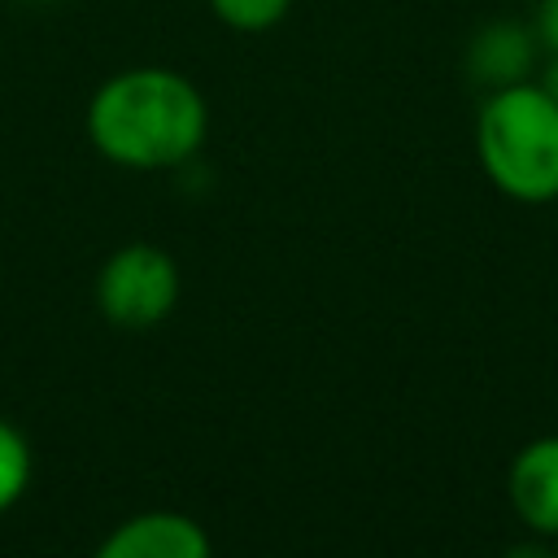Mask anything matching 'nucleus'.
Returning a JSON list of instances; mask_svg holds the SVG:
<instances>
[{"label":"nucleus","instance_id":"nucleus-9","mask_svg":"<svg viewBox=\"0 0 558 558\" xmlns=\"http://www.w3.org/2000/svg\"><path fill=\"white\" fill-rule=\"evenodd\" d=\"M536 26H541V39L549 44V52H558V0H541Z\"/></svg>","mask_w":558,"mask_h":558},{"label":"nucleus","instance_id":"nucleus-4","mask_svg":"<svg viewBox=\"0 0 558 558\" xmlns=\"http://www.w3.org/2000/svg\"><path fill=\"white\" fill-rule=\"evenodd\" d=\"M92 558H214V545L183 510H140L113 523Z\"/></svg>","mask_w":558,"mask_h":558},{"label":"nucleus","instance_id":"nucleus-12","mask_svg":"<svg viewBox=\"0 0 558 558\" xmlns=\"http://www.w3.org/2000/svg\"><path fill=\"white\" fill-rule=\"evenodd\" d=\"M554 558H558V545H554Z\"/></svg>","mask_w":558,"mask_h":558},{"label":"nucleus","instance_id":"nucleus-8","mask_svg":"<svg viewBox=\"0 0 558 558\" xmlns=\"http://www.w3.org/2000/svg\"><path fill=\"white\" fill-rule=\"evenodd\" d=\"M205 4H209V13L227 31H235V35H266V31H275L292 13L296 0H205Z\"/></svg>","mask_w":558,"mask_h":558},{"label":"nucleus","instance_id":"nucleus-2","mask_svg":"<svg viewBox=\"0 0 558 558\" xmlns=\"http://www.w3.org/2000/svg\"><path fill=\"white\" fill-rule=\"evenodd\" d=\"M475 157L501 196L558 201V100L527 78L493 87L475 113Z\"/></svg>","mask_w":558,"mask_h":558},{"label":"nucleus","instance_id":"nucleus-6","mask_svg":"<svg viewBox=\"0 0 558 558\" xmlns=\"http://www.w3.org/2000/svg\"><path fill=\"white\" fill-rule=\"evenodd\" d=\"M466 65L480 83H488V92L506 87V83H523L527 65H532V39L519 26H488L471 39Z\"/></svg>","mask_w":558,"mask_h":558},{"label":"nucleus","instance_id":"nucleus-5","mask_svg":"<svg viewBox=\"0 0 558 558\" xmlns=\"http://www.w3.org/2000/svg\"><path fill=\"white\" fill-rule=\"evenodd\" d=\"M506 497L532 536L558 541V436H536L510 458Z\"/></svg>","mask_w":558,"mask_h":558},{"label":"nucleus","instance_id":"nucleus-11","mask_svg":"<svg viewBox=\"0 0 558 558\" xmlns=\"http://www.w3.org/2000/svg\"><path fill=\"white\" fill-rule=\"evenodd\" d=\"M541 87H545V92L558 100V52L549 57V65H545V74H541Z\"/></svg>","mask_w":558,"mask_h":558},{"label":"nucleus","instance_id":"nucleus-1","mask_svg":"<svg viewBox=\"0 0 558 558\" xmlns=\"http://www.w3.org/2000/svg\"><path fill=\"white\" fill-rule=\"evenodd\" d=\"M83 131L118 170H179L209 140V100L174 65H126L92 87Z\"/></svg>","mask_w":558,"mask_h":558},{"label":"nucleus","instance_id":"nucleus-7","mask_svg":"<svg viewBox=\"0 0 558 558\" xmlns=\"http://www.w3.org/2000/svg\"><path fill=\"white\" fill-rule=\"evenodd\" d=\"M31 475H35V449H31L26 432L17 423L0 418V514H9L26 497Z\"/></svg>","mask_w":558,"mask_h":558},{"label":"nucleus","instance_id":"nucleus-3","mask_svg":"<svg viewBox=\"0 0 558 558\" xmlns=\"http://www.w3.org/2000/svg\"><path fill=\"white\" fill-rule=\"evenodd\" d=\"M179 292H183L179 262L148 240H131L113 248L96 270V310L105 314V323L126 331L166 323L179 305Z\"/></svg>","mask_w":558,"mask_h":558},{"label":"nucleus","instance_id":"nucleus-10","mask_svg":"<svg viewBox=\"0 0 558 558\" xmlns=\"http://www.w3.org/2000/svg\"><path fill=\"white\" fill-rule=\"evenodd\" d=\"M501 558H554V549H545V536L536 541H523V545H510Z\"/></svg>","mask_w":558,"mask_h":558}]
</instances>
